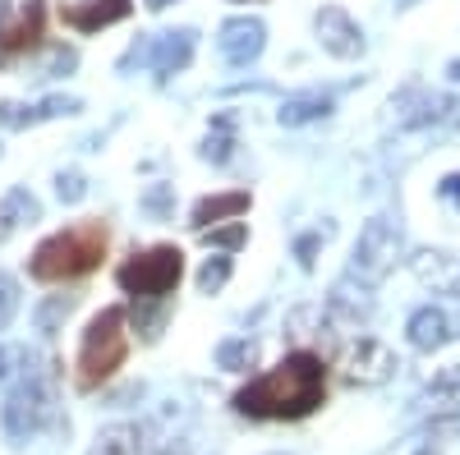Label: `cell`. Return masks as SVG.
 Listing matches in <instances>:
<instances>
[{"mask_svg": "<svg viewBox=\"0 0 460 455\" xmlns=\"http://www.w3.org/2000/svg\"><path fill=\"white\" fill-rule=\"evenodd\" d=\"M405 336H410V346H414L419 354H438V350L447 346V340H451L456 331H451V318H447L442 309L424 303V309H414V313H410Z\"/></svg>", "mask_w": 460, "mask_h": 455, "instance_id": "obj_15", "label": "cell"}, {"mask_svg": "<svg viewBox=\"0 0 460 455\" xmlns=\"http://www.w3.org/2000/svg\"><path fill=\"white\" fill-rule=\"evenodd\" d=\"M332 92H295V97H286L281 101V110H277V120L286 125V129H299V125H314V120H323V116H332Z\"/></svg>", "mask_w": 460, "mask_h": 455, "instance_id": "obj_19", "label": "cell"}, {"mask_svg": "<svg viewBox=\"0 0 460 455\" xmlns=\"http://www.w3.org/2000/svg\"><path fill=\"white\" fill-rule=\"evenodd\" d=\"M10 363H14V354H10L5 346H0V382H5V377H10Z\"/></svg>", "mask_w": 460, "mask_h": 455, "instance_id": "obj_35", "label": "cell"}, {"mask_svg": "<svg viewBox=\"0 0 460 455\" xmlns=\"http://www.w3.org/2000/svg\"><path fill=\"white\" fill-rule=\"evenodd\" d=\"M230 5H253V0H230Z\"/></svg>", "mask_w": 460, "mask_h": 455, "instance_id": "obj_40", "label": "cell"}, {"mask_svg": "<svg viewBox=\"0 0 460 455\" xmlns=\"http://www.w3.org/2000/svg\"><path fill=\"white\" fill-rule=\"evenodd\" d=\"M129 14H134V0H69V5H60V23H69L74 32H97Z\"/></svg>", "mask_w": 460, "mask_h": 455, "instance_id": "obj_14", "label": "cell"}, {"mask_svg": "<svg viewBox=\"0 0 460 455\" xmlns=\"http://www.w3.org/2000/svg\"><path fill=\"white\" fill-rule=\"evenodd\" d=\"M106 244H111V231L102 221H79V225H69V231L47 235L32 249L28 276L42 281V285H65V281L93 276L106 258Z\"/></svg>", "mask_w": 460, "mask_h": 455, "instance_id": "obj_2", "label": "cell"}, {"mask_svg": "<svg viewBox=\"0 0 460 455\" xmlns=\"http://www.w3.org/2000/svg\"><path fill=\"white\" fill-rule=\"evenodd\" d=\"M327 313L336 318V327H364L373 318V294L368 285L355 290V281H341L332 294H327Z\"/></svg>", "mask_w": 460, "mask_h": 455, "instance_id": "obj_18", "label": "cell"}, {"mask_svg": "<svg viewBox=\"0 0 460 455\" xmlns=\"http://www.w3.org/2000/svg\"><path fill=\"white\" fill-rule=\"evenodd\" d=\"M258 363V340L253 336H230L217 346V368L226 372H249Z\"/></svg>", "mask_w": 460, "mask_h": 455, "instance_id": "obj_22", "label": "cell"}, {"mask_svg": "<svg viewBox=\"0 0 460 455\" xmlns=\"http://www.w3.org/2000/svg\"><path fill=\"white\" fill-rule=\"evenodd\" d=\"M129 318L125 309H102L88 331H84V346H79V387L84 391H97L106 377H115L125 368V354H129Z\"/></svg>", "mask_w": 460, "mask_h": 455, "instance_id": "obj_3", "label": "cell"}, {"mask_svg": "<svg viewBox=\"0 0 460 455\" xmlns=\"http://www.w3.org/2000/svg\"><path fill=\"white\" fill-rule=\"evenodd\" d=\"M392 5H396V10H410V5H419V0H392Z\"/></svg>", "mask_w": 460, "mask_h": 455, "instance_id": "obj_38", "label": "cell"}, {"mask_svg": "<svg viewBox=\"0 0 460 455\" xmlns=\"http://www.w3.org/2000/svg\"><path fill=\"white\" fill-rule=\"evenodd\" d=\"M143 207H147V212H157V216H162V212L171 207V188H166V184H162V188H152V194L143 198Z\"/></svg>", "mask_w": 460, "mask_h": 455, "instance_id": "obj_34", "label": "cell"}, {"mask_svg": "<svg viewBox=\"0 0 460 455\" xmlns=\"http://www.w3.org/2000/svg\"><path fill=\"white\" fill-rule=\"evenodd\" d=\"M433 387H460V336H451L438 350V368H433Z\"/></svg>", "mask_w": 460, "mask_h": 455, "instance_id": "obj_25", "label": "cell"}, {"mask_svg": "<svg viewBox=\"0 0 460 455\" xmlns=\"http://www.w3.org/2000/svg\"><path fill=\"white\" fill-rule=\"evenodd\" d=\"M199 235H203L208 249L235 253V249H244V240H249V225H244V221H230V225H208V231H199Z\"/></svg>", "mask_w": 460, "mask_h": 455, "instance_id": "obj_24", "label": "cell"}, {"mask_svg": "<svg viewBox=\"0 0 460 455\" xmlns=\"http://www.w3.org/2000/svg\"><path fill=\"white\" fill-rule=\"evenodd\" d=\"M84 101L79 97H42V101H0V125L5 129H32V125H42V120H60V116H79Z\"/></svg>", "mask_w": 460, "mask_h": 455, "instance_id": "obj_13", "label": "cell"}, {"mask_svg": "<svg viewBox=\"0 0 460 455\" xmlns=\"http://www.w3.org/2000/svg\"><path fill=\"white\" fill-rule=\"evenodd\" d=\"M396 368H401L396 350L377 336H355V340H345V350H341V377L350 387H382L396 377Z\"/></svg>", "mask_w": 460, "mask_h": 455, "instance_id": "obj_7", "label": "cell"}, {"mask_svg": "<svg viewBox=\"0 0 460 455\" xmlns=\"http://www.w3.org/2000/svg\"><path fill=\"white\" fill-rule=\"evenodd\" d=\"M314 32H318V47H323L327 56H336V60H359V56L368 51L364 28L345 14L341 5H323V10L314 14Z\"/></svg>", "mask_w": 460, "mask_h": 455, "instance_id": "obj_10", "label": "cell"}, {"mask_svg": "<svg viewBox=\"0 0 460 455\" xmlns=\"http://www.w3.org/2000/svg\"><path fill=\"white\" fill-rule=\"evenodd\" d=\"M180 276H184V253L175 244H152L143 253H129L120 267H115V285H120L134 303L171 299Z\"/></svg>", "mask_w": 460, "mask_h": 455, "instance_id": "obj_4", "label": "cell"}, {"mask_svg": "<svg viewBox=\"0 0 460 455\" xmlns=\"http://www.w3.org/2000/svg\"><path fill=\"white\" fill-rule=\"evenodd\" d=\"M401 249H405L401 225L387 221V216H368L364 231H359V240H355V253H350V281H359V285H368V290L382 285V281L396 272Z\"/></svg>", "mask_w": 460, "mask_h": 455, "instance_id": "obj_5", "label": "cell"}, {"mask_svg": "<svg viewBox=\"0 0 460 455\" xmlns=\"http://www.w3.org/2000/svg\"><path fill=\"white\" fill-rule=\"evenodd\" d=\"M230 147H235V120L230 116H217L212 120V134L203 138V162H217V166H226L230 162Z\"/></svg>", "mask_w": 460, "mask_h": 455, "instance_id": "obj_23", "label": "cell"}, {"mask_svg": "<svg viewBox=\"0 0 460 455\" xmlns=\"http://www.w3.org/2000/svg\"><path fill=\"white\" fill-rule=\"evenodd\" d=\"M162 455H189V451H162Z\"/></svg>", "mask_w": 460, "mask_h": 455, "instance_id": "obj_41", "label": "cell"}, {"mask_svg": "<svg viewBox=\"0 0 460 455\" xmlns=\"http://www.w3.org/2000/svg\"><path fill=\"white\" fill-rule=\"evenodd\" d=\"M143 5H147V10H152V14H162V10H166V5H175V0H143Z\"/></svg>", "mask_w": 460, "mask_h": 455, "instance_id": "obj_36", "label": "cell"}, {"mask_svg": "<svg viewBox=\"0 0 460 455\" xmlns=\"http://www.w3.org/2000/svg\"><path fill=\"white\" fill-rule=\"evenodd\" d=\"M429 433L433 437H460V414H442V419H433Z\"/></svg>", "mask_w": 460, "mask_h": 455, "instance_id": "obj_33", "label": "cell"}, {"mask_svg": "<svg viewBox=\"0 0 460 455\" xmlns=\"http://www.w3.org/2000/svg\"><path fill=\"white\" fill-rule=\"evenodd\" d=\"M447 74H451V83H460V60H451V65H447Z\"/></svg>", "mask_w": 460, "mask_h": 455, "instance_id": "obj_37", "label": "cell"}, {"mask_svg": "<svg viewBox=\"0 0 460 455\" xmlns=\"http://www.w3.org/2000/svg\"><path fill=\"white\" fill-rule=\"evenodd\" d=\"M438 198H442L447 207H456V212H460V171H456V175H447V179L438 184Z\"/></svg>", "mask_w": 460, "mask_h": 455, "instance_id": "obj_32", "label": "cell"}, {"mask_svg": "<svg viewBox=\"0 0 460 455\" xmlns=\"http://www.w3.org/2000/svg\"><path fill=\"white\" fill-rule=\"evenodd\" d=\"M93 455H147V433L138 424H111L97 433Z\"/></svg>", "mask_w": 460, "mask_h": 455, "instance_id": "obj_20", "label": "cell"}, {"mask_svg": "<svg viewBox=\"0 0 460 455\" xmlns=\"http://www.w3.org/2000/svg\"><path fill=\"white\" fill-rule=\"evenodd\" d=\"M410 272H414V281L424 290L460 299V258L456 253H447V249H419L410 258Z\"/></svg>", "mask_w": 460, "mask_h": 455, "instance_id": "obj_12", "label": "cell"}, {"mask_svg": "<svg viewBox=\"0 0 460 455\" xmlns=\"http://www.w3.org/2000/svg\"><path fill=\"white\" fill-rule=\"evenodd\" d=\"M56 194H60V203H79L88 194V179L79 171H60L56 175Z\"/></svg>", "mask_w": 460, "mask_h": 455, "instance_id": "obj_30", "label": "cell"}, {"mask_svg": "<svg viewBox=\"0 0 460 455\" xmlns=\"http://www.w3.org/2000/svg\"><path fill=\"white\" fill-rule=\"evenodd\" d=\"M69 309H74V299H65V294L47 299L42 309H37V331H56V322H60V318H69Z\"/></svg>", "mask_w": 460, "mask_h": 455, "instance_id": "obj_28", "label": "cell"}, {"mask_svg": "<svg viewBox=\"0 0 460 455\" xmlns=\"http://www.w3.org/2000/svg\"><path fill=\"white\" fill-rule=\"evenodd\" d=\"M23 221L28 225L37 221V198L28 194V188H10V194L0 198V240H10Z\"/></svg>", "mask_w": 460, "mask_h": 455, "instance_id": "obj_21", "label": "cell"}, {"mask_svg": "<svg viewBox=\"0 0 460 455\" xmlns=\"http://www.w3.org/2000/svg\"><path fill=\"white\" fill-rule=\"evenodd\" d=\"M249 188H230V194H208L194 203V212H189V225L194 231H208V225H221V221H235L249 212Z\"/></svg>", "mask_w": 460, "mask_h": 455, "instance_id": "obj_16", "label": "cell"}, {"mask_svg": "<svg viewBox=\"0 0 460 455\" xmlns=\"http://www.w3.org/2000/svg\"><path fill=\"white\" fill-rule=\"evenodd\" d=\"M392 110H396V125H401V129L460 125V97L429 92V88H405L401 97H392Z\"/></svg>", "mask_w": 460, "mask_h": 455, "instance_id": "obj_8", "label": "cell"}, {"mask_svg": "<svg viewBox=\"0 0 460 455\" xmlns=\"http://www.w3.org/2000/svg\"><path fill=\"white\" fill-rule=\"evenodd\" d=\"M323 400H327V354L290 350L277 368L258 372L249 387H240L230 405L258 424H295L323 409Z\"/></svg>", "mask_w": 460, "mask_h": 455, "instance_id": "obj_1", "label": "cell"}, {"mask_svg": "<svg viewBox=\"0 0 460 455\" xmlns=\"http://www.w3.org/2000/svg\"><path fill=\"white\" fill-rule=\"evenodd\" d=\"M19 281L10 276V272H0V331H5L10 322H14V313H19Z\"/></svg>", "mask_w": 460, "mask_h": 455, "instance_id": "obj_27", "label": "cell"}, {"mask_svg": "<svg viewBox=\"0 0 460 455\" xmlns=\"http://www.w3.org/2000/svg\"><path fill=\"white\" fill-rule=\"evenodd\" d=\"M51 414V396L37 377H23V382L5 396V409H0V424H5L10 437H32L37 428L47 424Z\"/></svg>", "mask_w": 460, "mask_h": 455, "instance_id": "obj_9", "label": "cell"}, {"mask_svg": "<svg viewBox=\"0 0 460 455\" xmlns=\"http://www.w3.org/2000/svg\"><path fill=\"white\" fill-rule=\"evenodd\" d=\"M262 47H267V28H262V19H249V14L226 19L221 32H217V51L226 56V65H235V69L253 65L262 56Z\"/></svg>", "mask_w": 460, "mask_h": 455, "instance_id": "obj_11", "label": "cell"}, {"mask_svg": "<svg viewBox=\"0 0 460 455\" xmlns=\"http://www.w3.org/2000/svg\"><path fill=\"white\" fill-rule=\"evenodd\" d=\"M414 455H438V451H433V446H419V451H414Z\"/></svg>", "mask_w": 460, "mask_h": 455, "instance_id": "obj_39", "label": "cell"}, {"mask_svg": "<svg viewBox=\"0 0 460 455\" xmlns=\"http://www.w3.org/2000/svg\"><path fill=\"white\" fill-rule=\"evenodd\" d=\"M230 272H235V262H230V253H212L203 267H199V290L203 294H217L226 281H230Z\"/></svg>", "mask_w": 460, "mask_h": 455, "instance_id": "obj_26", "label": "cell"}, {"mask_svg": "<svg viewBox=\"0 0 460 455\" xmlns=\"http://www.w3.org/2000/svg\"><path fill=\"white\" fill-rule=\"evenodd\" d=\"M323 240H327V231H323V235H304V240L295 244V253H299V267H304V272L314 267V253H318V244H323Z\"/></svg>", "mask_w": 460, "mask_h": 455, "instance_id": "obj_31", "label": "cell"}, {"mask_svg": "<svg viewBox=\"0 0 460 455\" xmlns=\"http://www.w3.org/2000/svg\"><path fill=\"white\" fill-rule=\"evenodd\" d=\"M152 74H157V79L166 83L171 74H180L189 60H194V32L189 28H180V32H162L157 42H152Z\"/></svg>", "mask_w": 460, "mask_h": 455, "instance_id": "obj_17", "label": "cell"}, {"mask_svg": "<svg viewBox=\"0 0 460 455\" xmlns=\"http://www.w3.org/2000/svg\"><path fill=\"white\" fill-rule=\"evenodd\" d=\"M47 37V0H0V69L32 56Z\"/></svg>", "mask_w": 460, "mask_h": 455, "instance_id": "obj_6", "label": "cell"}, {"mask_svg": "<svg viewBox=\"0 0 460 455\" xmlns=\"http://www.w3.org/2000/svg\"><path fill=\"white\" fill-rule=\"evenodd\" d=\"M424 405L433 409V419H442V414H460V387H433L424 396Z\"/></svg>", "mask_w": 460, "mask_h": 455, "instance_id": "obj_29", "label": "cell"}]
</instances>
